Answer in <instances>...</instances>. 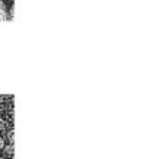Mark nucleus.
Masks as SVG:
<instances>
[{"label":"nucleus","instance_id":"nucleus-1","mask_svg":"<svg viewBox=\"0 0 152 159\" xmlns=\"http://www.w3.org/2000/svg\"><path fill=\"white\" fill-rule=\"evenodd\" d=\"M7 18H9V15H7V12H6V6H5V3L0 0V21H7Z\"/></svg>","mask_w":152,"mask_h":159},{"label":"nucleus","instance_id":"nucleus-3","mask_svg":"<svg viewBox=\"0 0 152 159\" xmlns=\"http://www.w3.org/2000/svg\"><path fill=\"white\" fill-rule=\"evenodd\" d=\"M13 137H15V131L11 130L9 133H7V139H9V142H11V143H13V140H15Z\"/></svg>","mask_w":152,"mask_h":159},{"label":"nucleus","instance_id":"nucleus-4","mask_svg":"<svg viewBox=\"0 0 152 159\" xmlns=\"http://www.w3.org/2000/svg\"><path fill=\"white\" fill-rule=\"evenodd\" d=\"M6 127V122H5V119L3 118H0V130H3Z\"/></svg>","mask_w":152,"mask_h":159},{"label":"nucleus","instance_id":"nucleus-5","mask_svg":"<svg viewBox=\"0 0 152 159\" xmlns=\"http://www.w3.org/2000/svg\"><path fill=\"white\" fill-rule=\"evenodd\" d=\"M3 148H5V140L0 139V149H3Z\"/></svg>","mask_w":152,"mask_h":159},{"label":"nucleus","instance_id":"nucleus-2","mask_svg":"<svg viewBox=\"0 0 152 159\" xmlns=\"http://www.w3.org/2000/svg\"><path fill=\"white\" fill-rule=\"evenodd\" d=\"M5 152L7 155H13V152H15V150H13V143H11V144H9V146H5Z\"/></svg>","mask_w":152,"mask_h":159}]
</instances>
